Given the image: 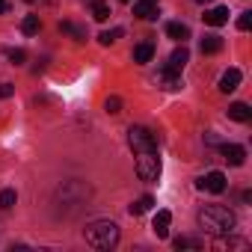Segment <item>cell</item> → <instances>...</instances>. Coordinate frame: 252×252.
Instances as JSON below:
<instances>
[{
  "instance_id": "cell-1",
  "label": "cell",
  "mask_w": 252,
  "mask_h": 252,
  "mask_svg": "<svg viewBox=\"0 0 252 252\" xmlns=\"http://www.w3.org/2000/svg\"><path fill=\"white\" fill-rule=\"evenodd\" d=\"M89 199V187L83 181H65L63 187H57L54 193V205H57V214L63 217H74Z\"/></svg>"
},
{
  "instance_id": "cell-2",
  "label": "cell",
  "mask_w": 252,
  "mask_h": 252,
  "mask_svg": "<svg viewBox=\"0 0 252 252\" xmlns=\"http://www.w3.org/2000/svg\"><path fill=\"white\" fill-rule=\"evenodd\" d=\"M234 214L225 208V205H205L202 211H199V225L208 231V234H214V237H225V234H231L234 231Z\"/></svg>"
},
{
  "instance_id": "cell-3",
  "label": "cell",
  "mask_w": 252,
  "mask_h": 252,
  "mask_svg": "<svg viewBox=\"0 0 252 252\" xmlns=\"http://www.w3.org/2000/svg\"><path fill=\"white\" fill-rule=\"evenodd\" d=\"M83 237L92 249H113L119 243V225L110 220H98V222H89L83 228Z\"/></svg>"
},
{
  "instance_id": "cell-4",
  "label": "cell",
  "mask_w": 252,
  "mask_h": 252,
  "mask_svg": "<svg viewBox=\"0 0 252 252\" xmlns=\"http://www.w3.org/2000/svg\"><path fill=\"white\" fill-rule=\"evenodd\" d=\"M128 143H131V149H134L137 155H140V152H158V137H155L149 128H143V125H131Z\"/></svg>"
},
{
  "instance_id": "cell-5",
  "label": "cell",
  "mask_w": 252,
  "mask_h": 252,
  "mask_svg": "<svg viewBox=\"0 0 252 252\" xmlns=\"http://www.w3.org/2000/svg\"><path fill=\"white\" fill-rule=\"evenodd\" d=\"M137 175H140V181H158L160 178V158H158V152H140L137 155Z\"/></svg>"
},
{
  "instance_id": "cell-6",
  "label": "cell",
  "mask_w": 252,
  "mask_h": 252,
  "mask_svg": "<svg viewBox=\"0 0 252 252\" xmlns=\"http://www.w3.org/2000/svg\"><path fill=\"white\" fill-rule=\"evenodd\" d=\"M196 187H199V190H208V193H222V190L228 187V181H225L222 172H208V175H202V178L196 181Z\"/></svg>"
},
{
  "instance_id": "cell-7",
  "label": "cell",
  "mask_w": 252,
  "mask_h": 252,
  "mask_svg": "<svg viewBox=\"0 0 252 252\" xmlns=\"http://www.w3.org/2000/svg\"><path fill=\"white\" fill-rule=\"evenodd\" d=\"M187 60H190V51L181 45V48H175L172 54H169V63H166V71H172V74H181L184 71V65H187Z\"/></svg>"
},
{
  "instance_id": "cell-8",
  "label": "cell",
  "mask_w": 252,
  "mask_h": 252,
  "mask_svg": "<svg viewBox=\"0 0 252 252\" xmlns=\"http://www.w3.org/2000/svg\"><path fill=\"white\" fill-rule=\"evenodd\" d=\"M220 155H222L231 166H243V160H246L243 146H234V143H222V146H220Z\"/></svg>"
},
{
  "instance_id": "cell-9",
  "label": "cell",
  "mask_w": 252,
  "mask_h": 252,
  "mask_svg": "<svg viewBox=\"0 0 252 252\" xmlns=\"http://www.w3.org/2000/svg\"><path fill=\"white\" fill-rule=\"evenodd\" d=\"M202 21H205L208 27H222V24L228 21V9H225V6H214V9H205Z\"/></svg>"
},
{
  "instance_id": "cell-10",
  "label": "cell",
  "mask_w": 252,
  "mask_h": 252,
  "mask_svg": "<svg viewBox=\"0 0 252 252\" xmlns=\"http://www.w3.org/2000/svg\"><path fill=\"white\" fill-rule=\"evenodd\" d=\"M134 15H140L146 21L158 18V0H137V3H134Z\"/></svg>"
},
{
  "instance_id": "cell-11",
  "label": "cell",
  "mask_w": 252,
  "mask_h": 252,
  "mask_svg": "<svg viewBox=\"0 0 252 252\" xmlns=\"http://www.w3.org/2000/svg\"><path fill=\"white\" fill-rule=\"evenodd\" d=\"M158 86H160V89H166V92H175V89H181L184 83H181V74H172V71H166V68H163V71L158 74Z\"/></svg>"
},
{
  "instance_id": "cell-12",
  "label": "cell",
  "mask_w": 252,
  "mask_h": 252,
  "mask_svg": "<svg viewBox=\"0 0 252 252\" xmlns=\"http://www.w3.org/2000/svg\"><path fill=\"white\" fill-rule=\"evenodd\" d=\"M237 86H240V71H237V68L222 71V77H220V92H234Z\"/></svg>"
},
{
  "instance_id": "cell-13",
  "label": "cell",
  "mask_w": 252,
  "mask_h": 252,
  "mask_svg": "<svg viewBox=\"0 0 252 252\" xmlns=\"http://www.w3.org/2000/svg\"><path fill=\"white\" fill-rule=\"evenodd\" d=\"M169 222H172V214H169V211H158V214H155V222H152L155 234H158V237H166V234H169Z\"/></svg>"
},
{
  "instance_id": "cell-14",
  "label": "cell",
  "mask_w": 252,
  "mask_h": 252,
  "mask_svg": "<svg viewBox=\"0 0 252 252\" xmlns=\"http://www.w3.org/2000/svg\"><path fill=\"white\" fill-rule=\"evenodd\" d=\"M166 36L184 45V39H190V27H187V24H181V21H169V24H166Z\"/></svg>"
},
{
  "instance_id": "cell-15",
  "label": "cell",
  "mask_w": 252,
  "mask_h": 252,
  "mask_svg": "<svg viewBox=\"0 0 252 252\" xmlns=\"http://www.w3.org/2000/svg\"><path fill=\"white\" fill-rule=\"evenodd\" d=\"M228 119H234V122H249V119H252V110H249V104H243V101H234V104L228 107Z\"/></svg>"
},
{
  "instance_id": "cell-16",
  "label": "cell",
  "mask_w": 252,
  "mask_h": 252,
  "mask_svg": "<svg viewBox=\"0 0 252 252\" xmlns=\"http://www.w3.org/2000/svg\"><path fill=\"white\" fill-rule=\"evenodd\" d=\"M152 57H155V45L152 42H143V45L134 48V63L146 65V63H152Z\"/></svg>"
},
{
  "instance_id": "cell-17",
  "label": "cell",
  "mask_w": 252,
  "mask_h": 252,
  "mask_svg": "<svg viewBox=\"0 0 252 252\" xmlns=\"http://www.w3.org/2000/svg\"><path fill=\"white\" fill-rule=\"evenodd\" d=\"M60 30H63V33H68V36H74V42H86V30H83V27H77V24H71V21H63V24H60Z\"/></svg>"
},
{
  "instance_id": "cell-18",
  "label": "cell",
  "mask_w": 252,
  "mask_h": 252,
  "mask_svg": "<svg viewBox=\"0 0 252 252\" xmlns=\"http://www.w3.org/2000/svg\"><path fill=\"white\" fill-rule=\"evenodd\" d=\"M222 51V39L220 36H205L202 39V54H220Z\"/></svg>"
},
{
  "instance_id": "cell-19",
  "label": "cell",
  "mask_w": 252,
  "mask_h": 252,
  "mask_svg": "<svg viewBox=\"0 0 252 252\" xmlns=\"http://www.w3.org/2000/svg\"><path fill=\"white\" fill-rule=\"evenodd\" d=\"M152 205H155V199H152V196H143V199H137L134 205H128V211H131V217H140V214H146Z\"/></svg>"
},
{
  "instance_id": "cell-20",
  "label": "cell",
  "mask_w": 252,
  "mask_h": 252,
  "mask_svg": "<svg viewBox=\"0 0 252 252\" xmlns=\"http://www.w3.org/2000/svg\"><path fill=\"white\" fill-rule=\"evenodd\" d=\"M92 18L95 21H107L110 18V6L104 3V0H95V3H92Z\"/></svg>"
},
{
  "instance_id": "cell-21",
  "label": "cell",
  "mask_w": 252,
  "mask_h": 252,
  "mask_svg": "<svg viewBox=\"0 0 252 252\" xmlns=\"http://www.w3.org/2000/svg\"><path fill=\"white\" fill-rule=\"evenodd\" d=\"M39 27H42V21H39V15H27V18L21 21V30H24L27 36H33V33H39Z\"/></svg>"
},
{
  "instance_id": "cell-22",
  "label": "cell",
  "mask_w": 252,
  "mask_h": 252,
  "mask_svg": "<svg viewBox=\"0 0 252 252\" xmlns=\"http://www.w3.org/2000/svg\"><path fill=\"white\" fill-rule=\"evenodd\" d=\"M172 246H175V249H199L202 240H196V237H175Z\"/></svg>"
},
{
  "instance_id": "cell-23",
  "label": "cell",
  "mask_w": 252,
  "mask_h": 252,
  "mask_svg": "<svg viewBox=\"0 0 252 252\" xmlns=\"http://www.w3.org/2000/svg\"><path fill=\"white\" fill-rule=\"evenodd\" d=\"M15 202H18L15 190H9V187H6V190H0V208H3V211H9V208H12Z\"/></svg>"
},
{
  "instance_id": "cell-24",
  "label": "cell",
  "mask_w": 252,
  "mask_h": 252,
  "mask_svg": "<svg viewBox=\"0 0 252 252\" xmlns=\"http://www.w3.org/2000/svg\"><path fill=\"white\" fill-rule=\"evenodd\" d=\"M119 36H122V27H116V30H104V33L98 36V42H101V45H113Z\"/></svg>"
},
{
  "instance_id": "cell-25",
  "label": "cell",
  "mask_w": 252,
  "mask_h": 252,
  "mask_svg": "<svg viewBox=\"0 0 252 252\" xmlns=\"http://www.w3.org/2000/svg\"><path fill=\"white\" fill-rule=\"evenodd\" d=\"M6 57H9V63H15V65H21V63L27 60V54H24L21 48H6Z\"/></svg>"
},
{
  "instance_id": "cell-26",
  "label": "cell",
  "mask_w": 252,
  "mask_h": 252,
  "mask_svg": "<svg viewBox=\"0 0 252 252\" xmlns=\"http://www.w3.org/2000/svg\"><path fill=\"white\" fill-rule=\"evenodd\" d=\"M104 110H107V113H113V116H116V113H122V98L110 95V98L104 101Z\"/></svg>"
},
{
  "instance_id": "cell-27",
  "label": "cell",
  "mask_w": 252,
  "mask_h": 252,
  "mask_svg": "<svg viewBox=\"0 0 252 252\" xmlns=\"http://www.w3.org/2000/svg\"><path fill=\"white\" fill-rule=\"evenodd\" d=\"M217 249H246V240H217Z\"/></svg>"
},
{
  "instance_id": "cell-28",
  "label": "cell",
  "mask_w": 252,
  "mask_h": 252,
  "mask_svg": "<svg viewBox=\"0 0 252 252\" xmlns=\"http://www.w3.org/2000/svg\"><path fill=\"white\" fill-rule=\"evenodd\" d=\"M237 27H240V30H249V27H252V12H243V15L237 18Z\"/></svg>"
},
{
  "instance_id": "cell-29",
  "label": "cell",
  "mask_w": 252,
  "mask_h": 252,
  "mask_svg": "<svg viewBox=\"0 0 252 252\" xmlns=\"http://www.w3.org/2000/svg\"><path fill=\"white\" fill-rule=\"evenodd\" d=\"M12 83H0V98H12Z\"/></svg>"
},
{
  "instance_id": "cell-30",
  "label": "cell",
  "mask_w": 252,
  "mask_h": 252,
  "mask_svg": "<svg viewBox=\"0 0 252 252\" xmlns=\"http://www.w3.org/2000/svg\"><path fill=\"white\" fill-rule=\"evenodd\" d=\"M12 6H9V0H0V15H6Z\"/></svg>"
},
{
  "instance_id": "cell-31",
  "label": "cell",
  "mask_w": 252,
  "mask_h": 252,
  "mask_svg": "<svg viewBox=\"0 0 252 252\" xmlns=\"http://www.w3.org/2000/svg\"><path fill=\"white\" fill-rule=\"evenodd\" d=\"M196 3H211V0H196Z\"/></svg>"
},
{
  "instance_id": "cell-32",
  "label": "cell",
  "mask_w": 252,
  "mask_h": 252,
  "mask_svg": "<svg viewBox=\"0 0 252 252\" xmlns=\"http://www.w3.org/2000/svg\"><path fill=\"white\" fill-rule=\"evenodd\" d=\"M27 3H36V0H27Z\"/></svg>"
},
{
  "instance_id": "cell-33",
  "label": "cell",
  "mask_w": 252,
  "mask_h": 252,
  "mask_svg": "<svg viewBox=\"0 0 252 252\" xmlns=\"http://www.w3.org/2000/svg\"><path fill=\"white\" fill-rule=\"evenodd\" d=\"M125 3H131V0H125Z\"/></svg>"
}]
</instances>
